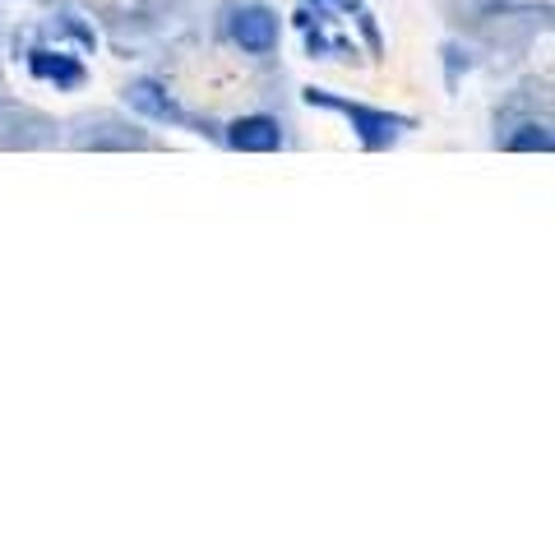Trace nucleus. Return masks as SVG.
<instances>
[{
	"label": "nucleus",
	"mask_w": 555,
	"mask_h": 555,
	"mask_svg": "<svg viewBox=\"0 0 555 555\" xmlns=\"http://www.w3.org/2000/svg\"><path fill=\"white\" fill-rule=\"evenodd\" d=\"M232 33H236V42L246 51H269L278 42V20L269 10H241Z\"/></svg>",
	"instance_id": "obj_3"
},
{
	"label": "nucleus",
	"mask_w": 555,
	"mask_h": 555,
	"mask_svg": "<svg viewBox=\"0 0 555 555\" xmlns=\"http://www.w3.org/2000/svg\"><path fill=\"white\" fill-rule=\"evenodd\" d=\"M310 102H324V107H338L352 116V126L366 134V144H385V139L393 134V120L389 116H379V112H366V107H352V102H338V98H328V93H315L310 89Z\"/></svg>",
	"instance_id": "obj_2"
},
{
	"label": "nucleus",
	"mask_w": 555,
	"mask_h": 555,
	"mask_svg": "<svg viewBox=\"0 0 555 555\" xmlns=\"http://www.w3.org/2000/svg\"><path fill=\"white\" fill-rule=\"evenodd\" d=\"M134 107H144V112L163 116V120H171V116H177V107H171V102H163V98H158V89H153V83H139V89H134Z\"/></svg>",
	"instance_id": "obj_5"
},
{
	"label": "nucleus",
	"mask_w": 555,
	"mask_h": 555,
	"mask_svg": "<svg viewBox=\"0 0 555 555\" xmlns=\"http://www.w3.org/2000/svg\"><path fill=\"white\" fill-rule=\"evenodd\" d=\"M232 149H246V153H273L278 144H283V130H278V120L269 116H241L236 126L228 130Z\"/></svg>",
	"instance_id": "obj_1"
},
{
	"label": "nucleus",
	"mask_w": 555,
	"mask_h": 555,
	"mask_svg": "<svg viewBox=\"0 0 555 555\" xmlns=\"http://www.w3.org/2000/svg\"><path fill=\"white\" fill-rule=\"evenodd\" d=\"M514 149H551V134H542V130L532 134V130H528V134H518V139H514Z\"/></svg>",
	"instance_id": "obj_6"
},
{
	"label": "nucleus",
	"mask_w": 555,
	"mask_h": 555,
	"mask_svg": "<svg viewBox=\"0 0 555 555\" xmlns=\"http://www.w3.org/2000/svg\"><path fill=\"white\" fill-rule=\"evenodd\" d=\"M33 69H38L42 79H56V83H65V89H75V83L83 79V69L75 65V61H51V51H38V56H33Z\"/></svg>",
	"instance_id": "obj_4"
}]
</instances>
